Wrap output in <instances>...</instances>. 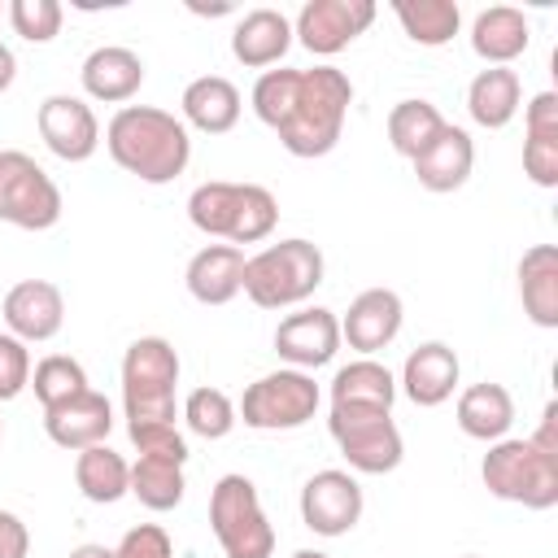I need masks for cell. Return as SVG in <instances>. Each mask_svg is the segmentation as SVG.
Instances as JSON below:
<instances>
[{"mask_svg": "<svg viewBox=\"0 0 558 558\" xmlns=\"http://www.w3.org/2000/svg\"><path fill=\"white\" fill-rule=\"evenodd\" d=\"M353 105V83L336 65L314 70H266L253 83V113L279 135L292 157H327Z\"/></svg>", "mask_w": 558, "mask_h": 558, "instance_id": "obj_1", "label": "cell"}, {"mask_svg": "<svg viewBox=\"0 0 558 558\" xmlns=\"http://www.w3.org/2000/svg\"><path fill=\"white\" fill-rule=\"evenodd\" d=\"M105 148L126 174L153 187L179 179L192 161V140L183 118L157 105H122L105 126Z\"/></svg>", "mask_w": 558, "mask_h": 558, "instance_id": "obj_2", "label": "cell"}, {"mask_svg": "<svg viewBox=\"0 0 558 558\" xmlns=\"http://www.w3.org/2000/svg\"><path fill=\"white\" fill-rule=\"evenodd\" d=\"M323 248L292 235V240H279V244H266L262 253L244 257V279H240V292L257 305V310H288V305H301L318 292L323 283Z\"/></svg>", "mask_w": 558, "mask_h": 558, "instance_id": "obj_3", "label": "cell"}, {"mask_svg": "<svg viewBox=\"0 0 558 558\" xmlns=\"http://www.w3.org/2000/svg\"><path fill=\"white\" fill-rule=\"evenodd\" d=\"M480 480L501 501H514L527 510L558 506V453H545L532 436L493 440L484 462H480Z\"/></svg>", "mask_w": 558, "mask_h": 558, "instance_id": "obj_4", "label": "cell"}, {"mask_svg": "<svg viewBox=\"0 0 558 558\" xmlns=\"http://www.w3.org/2000/svg\"><path fill=\"white\" fill-rule=\"evenodd\" d=\"M174 388H179V353L166 336H140L122 353V405L126 427L174 423Z\"/></svg>", "mask_w": 558, "mask_h": 558, "instance_id": "obj_5", "label": "cell"}, {"mask_svg": "<svg viewBox=\"0 0 558 558\" xmlns=\"http://www.w3.org/2000/svg\"><path fill=\"white\" fill-rule=\"evenodd\" d=\"M209 527L227 558H270L275 554V527L262 510L257 484L248 475H222L209 493Z\"/></svg>", "mask_w": 558, "mask_h": 558, "instance_id": "obj_6", "label": "cell"}, {"mask_svg": "<svg viewBox=\"0 0 558 558\" xmlns=\"http://www.w3.org/2000/svg\"><path fill=\"white\" fill-rule=\"evenodd\" d=\"M331 440L344 453V462L357 475H388L401 466V432L392 423V410H371V405H331Z\"/></svg>", "mask_w": 558, "mask_h": 558, "instance_id": "obj_7", "label": "cell"}, {"mask_svg": "<svg viewBox=\"0 0 558 558\" xmlns=\"http://www.w3.org/2000/svg\"><path fill=\"white\" fill-rule=\"evenodd\" d=\"M318 401L323 392L314 375L288 366V371H270L257 384H248L235 418H244V427H257V432H292L318 414Z\"/></svg>", "mask_w": 558, "mask_h": 558, "instance_id": "obj_8", "label": "cell"}, {"mask_svg": "<svg viewBox=\"0 0 558 558\" xmlns=\"http://www.w3.org/2000/svg\"><path fill=\"white\" fill-rule=\"evenodd\" d=\"M61 218V187L22 148H0V222L22 231H48Z\"/></svg>", "mask_w": 558, "mask_h": 558, "instance_id": "obj_9", "label": "cell"}, {"mask_svg": "<svg viewBox=\"0 0 558 558\" xmlns=\"http://www.w3.org/2000/svg\"><path fill=\"white\" fill-rule=\"evenodd\" d=\"M362 519V484L349 471H314L301 488V523L314 536H344Z\"/></svg>", "mask_w": 558, "mask_h": 558, "instance_id": "obj_10", "label": "cell"}, {"mask_svg": "<svg viewBox=\"0 0 558 558\" xmlns=\"http://www.w3.org/2000/svg\"><path fill=\"white\" fill-rule=\"evenodd\" d=\"M371 22H375V4L371 0H305L301 13H296V22H292V35L314 57H336Z\"/></svg>", "mask_w": 558, "mask_h": 558, "instance_id": "obj_11", "label": "cell"}, {"mask_svg": "<svg viewBox=\"0 0 558 558\" xmlns=\"http://www.w3.org/2000/svg\"><path fill=\"white\" fill-rule=\"evenodd\" d=\"M336 349H340V318H336V310L310 305V310L288 314L275 327V353L292 371H318V366H327L336 357Z\"/></svg>", "mask_w": 558, "mask_h": 558, "instance_id": "obj_12", "label": "cell"}, {"mask_svg": "<svg viewBox=\"0 0 558 558\" xmlns=\"http://www.w3.org/2000/svg\"><path fill=\"white\" fill-rule=\"evenodd\" d=\"M39 122V135L44 144L61 157V161H87L96 148H100V122H96V109L83 100V96H48L35 113Z\"/></svg>", "mask_w": 558, "mask_h": 558, "instance_id": "obj_13", "label": "cell"}, {"mask_svg": "<svg viewBox=\"0 0 558 558\" xmlns=\"http://www.w3.org/2000/svg\"><path fill=\"white\" fill-rule=\"evenodd\" d=\"M65 323V296L57 283L48 279H22L4 292V327L9 336H17L22 344H39L52 340Z\"/></svg>", "mask_w": 558, "mask_h": 558, "instance_id": "obj_14", "label": "cell"}, {"mask_svg": "<svg viewBox=\"0 0 558 558\" xmlns=\"http://www.w3.org/2000/svg\"><path fill=\"white\" fill-rule=\"evenodd\" d=\"M401 318H405V310L392 288H366L349 301V314L340 318V340H349V349L371 357L397 340Z\"/></svg>", "mask_w": 558, "mask_h": 558, "instance_id": "obj_15", "label": "cell"}, {"mask_svg": "<svg viewBox=\"0 0 558 558\" xmlns=\"http://www.w3.org/2000/svg\"><path fill=\"white\" fill-rule=\"evenodd\" d=\"M44 432L52 445L78 453V449H92V445H105L109 432H113V405L105 392L87 388L52 410H44Z\"/></svg>", "mask_w": 558, "mask_h": 558, "instance_id": "obj_16", "label": "cell"}, {"mask_svg": "<svg viewBox=\"0 0 558 558\" xmlns=\"http://www.w3.org/2000/svg\"><path fill=\"white\" fill-rule=\"evenodd\" d=\"M78 78H83V92H87L92 100L122 105V100H131V96L140 92V83H144V61H140V52H131V48H122V44H100V48H92V52L83 57Z\"/></svg>", "mask_w": 558, "mask_h": 558, "instance_id": "obj_17", "label": "cell"}, {"mask_svg": "<svg viewBox=\"0 0 558 558\" xmlns=\"http://www.w3.org/2000/svg\"><path fill=\"white\" fill-rule=\"evenodd\" d=\"M458 371H462V366H458V353H453L445 340H427V344H418V349L405 357V366H401V392H405L414 405L432 410V405H440V401L453 397Z\"/></svg>", "mask_w": 558, "mask_h": 558, "instance_id": "obj_18", "label": "cell"}, {"mask_svg": "<svg viewBox=\"0 0 558 558\" xmlns=\"http://www.w3.org/2000/svg\"><path fill=\"white\" fill-rule=\"evenodd\" d=\"M471 166H475V144L462 126L445 122V131L414 157V179L418 187L427 192H458L466 179H471Z\"/></svg>", "mask_w": 558, "mask_h": 558, "instance_id": "obj_19", "label": "cell"}, {"mask_svg": "<svg viewBox=\"0 0 558 558\" xmlns=\"http://www.w3.org/2000/svg\"><path fill=\"white\" fill-rule=\"evenodd\" d=\"M292 48V22L279 9H248L231 31V57L248 70L279 65Z\"/></svg>", "mask_w": 558, "mask_h": 558, "instance_id": "obj_20", "label": "cell"}, {"mask_svg": "<svg viewBox=\"0 0 558 558\" xmlns=\"http://www.w3.org/2000/svg\"><path fill=\"white\" fill-rule=\"evenodd\" d=\"M183 126H196L205 135H227L235 122H240V87L222 74H201L183 87Z\"/></svg>", "mask_w": 558, "mask_h": 558, "instance_id": "obj_21", "label": "cell"}, {"mask_svg": "<svg viewBox=\"0 0 558 558\" xmlns=\"http://www.w3.org/2000/svg\"><path fill=\"white\" fill-rule=\"evenodd\" d=\"M187 292L201 305H227L240 296V279H244V248L235 244H205L192 262H187Z\"/></svg>", "mask_w": 558, "mask_h": 558, "instance_id": "obj_22", "label": "cell"}, {"mask_svg": "<svg viewBox=\"0 0 558 558\" xmlns=\"http://www.w3.org/2000/svg\"><path fill=\"white\" fill-rule=\"evenodd\" d=\"M527 44H532V26L514 4H493L471 22V48L488 65H510L514 57L527 52Z\"/></svg>", "mask_w": 558, "mask_h": 558, "instance_id": "obj_23", "label": "cell"}, {"mask_svg": "<svg viewBox=\"0 0 558 558\" xmlns=\"http://www.w3.org/2000/svg\"><path fill=\"white\" fill-rule=\"evenodd\" d=\"M519 301L536 327L545 331L558 327V248L554 244H532L519 257Z\"/></svg>", "mask_w": 558, "mask_h": 558, "instance_id": "obj_24", "label": "cell"}, {"mask_svg": "<svg viewBox=\"0 0 558 558\" xmlns=\"http://www.w3.org/2000/svg\"><path fill=\"white\" fill-rule=\"evenodd\" d=\"M519 105H523V83H519V74L510 65H488L466 87V113L488 131L510 126Z\"/></svg>", "mask_w": 558, "mask_h": 558, "instance_id": "obj_25", "label": "cell"}, {"mask_svg": "<svg viewBox=\"0 0 558 558\" xmlns=\"http://www.w3.org/2000/svg\"><path fill=\"white\" fill-rule=\"evenodd\" d=\"M514 423V397L501 388V384H471L462 397H458V427L471 436V440H501Z\"/></svg>", "mask_w": 558, "mask_h": 558, "instance_id": "obj_26", "label": "cell"}, {"mask_svg": "<svg viewBox=\"0 0 558 558\" xmlns=\"http://www.w3.org/2000/svg\"><path fill=\"white\" fill-rule=\"evenodd\" d=\"M74 484L87 501L96 506H113L131 493V462L122 453H113L109 445H92V449H78L74 458Z\"/></svg>", "mask_w": 558, "mask_h": 558, "instance_id": "obj_27", "label": "cell"}, {"mask_svg": "<svg viewBox=\"0 0 558 558\" xmlns=\"http://www.w3.org/2000/svg\"><path fill=\"white\" fill-rule=\"evenodd\" d=\"M397 401V379L384 362L357 357L336 371L331 379V405H371V410H392Z\"/></svg>", "mask_w": 558, "mask_h": 558, "instance_id": "obj_28", "label": "cell"}, {"mask_svg": "<svg viewBox=\"0 0 558 558\" xmlns=\"http://www.w3.org/2000/svg\"><path fill=\"white\" fill-rule=\"evenodd\" d=\"M392 13L401 22V31L423 48L449 44L458 35V26H462V9L453 0H397Z\"/></svg>", "mask_w": 558, "mask_h": 558, "instance_id": "obj_29", "label": "cell"}, {"mask_svg": "<svg viewBox=\"0 0 558 558\" xmlns=\"http://www.w3.org/2000/svg\"><path fill=\"white\" fill-rule=\"evenodd\" d=\"M183 488H187L183 462H174V458H148V453H140L131 462V497H140V506H148L157 514L161 510H174L183 501Z\"/></svg>", "mask_w": 558, "mask_h": 558, "instance_id": "obj_30", "label": "cell"}, {"mask_svg": "<svg viewBox=\"0 0 558 558\" xmlns=\"http://www.w3.org/2000/svg\"><path fill=\"white\" fill-rule=\"evenodd\" d=\"M240 187L244 183H227V179H209V183L192 187V196H187L192 227L214 235V240H231L235 214H240Z\"/></svg>", "mask_w": 558, "mask_h": 558, "instance_id": "obj_31", "label": "cell"}, {"mask_svg": "<svg viewBox=\"0 0 558 558\" xmlns=\"http://www.w3.org/2000/svg\"><path fill=\"white\" fill-rule=\"evenodd\" d=\"M445 131V118L432 100H397L392 113H388V144L401 153V157H418L436 135Z\"/></svg>", "mask_w": 558, "mask_h": 558, "instance_id": "obj_32", "label": "cell"}, {"mask_svg": "<svg viewBox=\"0 0 558 558\" xmlns=\"http://www.w3.org/2000/svg\"><path fill=\"white\" fill-rule=\"evenodd\" d=\"M31 388H35V401H39L44 410H52V405H61V401L87 392V371H83V362H74L70 353H48V357L31 371Z\"/></svg>", "mask_w": 558, "mask_h": 558, "instance_id": "obj_33", "label": "cell"}, {"mask_svg": "<svg viewBox=\"0 0 558 558\" xmlns=\"http://www.w3.org/2000/svg\"><path fill=\"white\" fill-rule=\"evenodd\" d=\"M183 418H187V427H192L201 440H222V436H231V427L240 423V418H235V401H231L222 388H196V392H187Z\"/></svg>", "mask_w": 558, "mask_h": 558, "instance_id": "obj_34", "label": "cell"}, {"mask_svg": "<svg viewBox=\"0 0 558 558\" xmlns=\"http://www.w3.org/2000/svg\"><path fill=\"white\" fill-rule=\"evenodd\" d=\"M275 222H279V201H275V192L262 187V183H244V187H240V214H235L231 244H235V248H240V244H257V240H266V235L275 231Z\"/></svg>", "mask_w": 558, "mask_h": 558, "instance_id": "obj_35", "label": "cell"}, {"mask_svg": "<svg viewBox=\"0 0 558 558\" xmlns=\"http://www.w3.org/2000/svg\"><path fill=\"white\" fill-rule=\"evenodd\" d=\"M61 17H65V9H61L57 0H13V4H9L13 35H22L26 44H48V39H57Z\"/></svg>", "mask_w": 558, "mask_h": 558, "instance_id": "obj_36", "label": "cell"}, {"mask_svg": "<svg viewBox=\"0 0 558 558\" xmlns=\"http://www.w3.org/2000/svg\"><path fill=\"white\" fill-rule=\"evenodd\" d=\"M523 174L536 187H558V131H527V140H523Z\"/></svg>", "mask_w": 558, "mask_h": 558, "instance_id": "obj_37", "label": "cell"}, {"mask_svg": "<svg viewBox=\"0 0 558 558\" xmlns=\"http://www.w3.org/2000/svg\"><path fill=\"white\" fill-rule=\"evenodd\" d=\"M22 388H31V349L0 331V401H13L22 397Z\"/></svg>", "mask_w": 558, "mask_h": 558, "instance_id": "obj_38", "label": "cell"}, {"mask_svg": "<svg viewBox=\"0 0 558 558\" xmlns=\"http://www.w3.org/2000/svg\"><path fill=\"white\" fill-rule=\"evenodd\" d=\"M113 558H174V541L161 523H140L118 541Z\"/></svg>", "mask_w": 558, "mask_h": 558, "instance_id": "obj_39", "label": "cell"}, {"mask_svg": "<svg viewBox=\"0 0 558 558\" xmlns=\"http://www.w3.org/2000/svg\"><path fill=\"white\" fill-rule=\"evenodd\" d=\"M31 554V532L13 510H0V558H26Z\"/></svg>", "mask_w": 558, "mask_h": 558, "instance_id": "obj_40", "label": "cell"}, {"mask_svg": "<svg viewBox=\"0 0 558 558\" xmlns=\"http://www.w3.org/2000/svg\"><path fill=\"white\" fill-rule=\"evenodd\" d=\"M545 453H558V401H549L545 405V414H541V427H536V436H532Z\"/></svg>", "mask_w": 558, "mask_h": 558, "instance_id": "obj_41", "label": "cell"}, {"mask_svg": "<svg viewBox=\"0 0 558 558\" xmlns=\"http://www.w3.org/2000/svg\"><path fill=\"white\" fill-rule=\"evenodd\" d=\"M13 78H17V57H13L9 44H0V92H9Z\"/></svg>", "mask_w": 558, "mask_h": 558, "instance_id": "obj_42", "label": "cell"}, {"mask_svg": "<svg viewBox=\"0 0 558 558\" xmlns=\"http://www.w3.org/2000/svg\"><path fill=\"white\" fill-rule=\"evenodd\" d=\"M70 558H113V549H105V545H78V549H70Z\"/></svg>", "mask_w": 558, "mask_h": 558, "instance_id": "obj_43", "label": "cell"}, {"mask_svg": "<svg viewBox=\"0 0 558 558\" xmlns=\"http://www.w3.org/2000/svg\"><path fill=\"white\" fill-rule=\"evenodd\" d=\"M292 558H331V554H323V549H296Z\"/></svg>", "mask_w": 558, "mask_h": 558, "instance_id": "obj_44", "label": "cell"}, {"mask_svg": "<svg viewBox=\"0 0 558 558\" xmlns=\"http://www.w3.org/2000/svg\"><path fill=\"white\" fill-rule=\"evenodd\" d=\"M462 558H480V554H462Z\"/></svg>", "mask_w": 558, "mask_h": 558, "instance_id": "obj_45", "label": "cell"}]
</instances>
